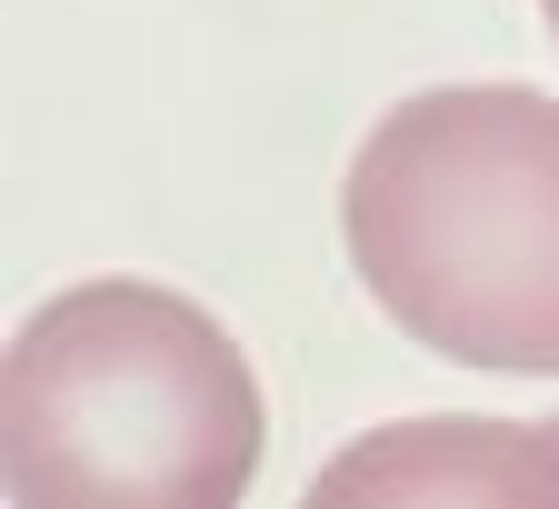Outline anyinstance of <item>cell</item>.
I'll list each match as a JSON object with an SVG mask.
<instances>
[{"label": "cell", "mask_w": 559, "mask_h": 509, "mask_svg": "<svg viewBox=\"0 0 559 509\" xmlns=\"http://www.w3.org/2000/svg\"><path fill=\"white\" fill-rule=\"evenodd\" d=\"M340 250L419 350L559 380V100L520 81L400 100L349 151Z\"/></svg>", "instance_id": "obj_1"}, {"label": "cell", "mask_w": 559, "mask_h": 509, "mask_svg": "<svg viewBox=\"0 0 559 509\" xmlns=\"http://www.w3.org/2000/svg\"><path fill=\"white\" fill-rule=\"evenodd\" d=\"M270 460L250 350L160 280H81L0 359V489L31 509H230Z\"/></svg>", "instance_id": "obj_2"}, {"label": "cell", "mask_w": 559, "mask_h": 509, "mask_svg": "<svg viewBox=\"0 0 559 509\" xmlns=\"http://www.w3.org/2000/svg\"><path fill=\"white\" fill-rule=\"evenodd\" d=\"M539 21H549V40H559V0H539Z\"/></svg>", "instance_id": "obj_3"}]
</instances>
